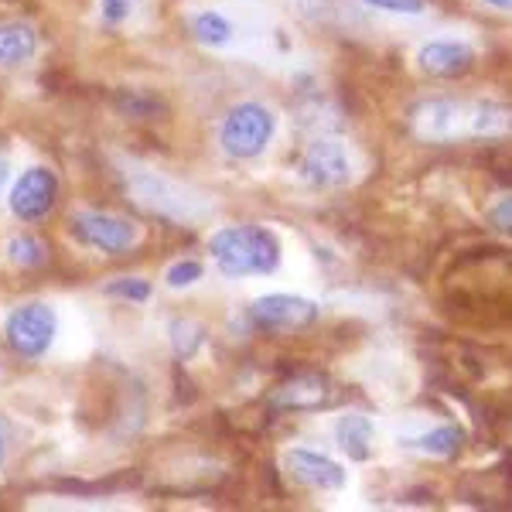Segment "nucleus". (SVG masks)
I'll return each mask as SVG.
<instances>
[{
	"label": "nucleus",
	"mask_w": 512,
	"mask_h": 512,
	"mask_svg": "<svg viewBox=\"0 0 512 512\" xmlns=\"http://www.w3.org/2000/svg\"><path fill=\"white\" fill-rule=\"evenodd\" d=\"M219 270L229 277L274 274L280 263V243L263 226H226L209 239Z\"/></svg>",
	"instance_id": "nucleus-1"
},
{
	"label": "nucleus",
	"mask_w": 512,
	"mask_h": 512,
	"mask_svg": "<svg viewBox=\"0 0 512 512\" xmlns=\"http://www.w3.org/2000/svg\"><path fill=\"white\" fill-rule=\"evenodd\" d=\"M277 130V117L267 110L263 103H239L229 110V117L222 120L219 130V144L229 158L236 161H250L260 158L263 151L270 147Z\"/></svg>",
	"instance_id": "nucleus-2"
},
{
	"label": "nucleus",
	"mask_w": 512,
	"mask_h": 512,
	"mask_svg": "<svg viewBox=\"0 0 512 512\" xmlns=\"http://www.w3.org/2000/svg\"><path fill=\"white\" fill-rule=\"evenodd\" d=\"M130 195H134L137 205H144L147 212L164 219L192 222L205 216L202 198L192 195L178 181L158 175V171H137V175H130Z\"/></svg>",
	"instance_id": "nucleus-3"
},
{
	"label": "nucleus",
	"mask_w": 512,
	"mask_h": 512,
	"mask_svg": "<svg viewBox=\"0 0 512 512\" xmlns=\"http://www.w3.org/2000/svg\"><path fill=\"white\" fill-rule=\"evenodd\" d=\"M410 127L420 140L431 144H451V140L472 137V103H454V99H427L417 103L410 113Z\"/></svg>",
	"instance_id": "nucleus-4"
},
{
	"label": "nucleus",
	"mask_w": 512,
	"mask_h": 512,
	"mask_svg": "<svg viewBox=\"0 0 512 512\" xmlns=\"http://www.w3.org/2000/svg\"><path fill=\"white\" fill-rule=\"evenodd\" d=\"M69 233L72 239H79L82 246H93L99 253L120 256L127 253L130 246L137 243V226L123 216H113V212H76L69 219Z\"/></svg>",
	"instance_id": "nucleus-5"
},
{
	"label": "nucleus",
	"mask_w": 512,
	"mask_h": 512,
	"mask_svg": "<svg viewBox=\"0 0 512 512\" xmlns=\"http://www.w3.org/2000/svg\"><path fill=\"white\" fill-rule=\"evenodd\" d=\"M55 328H59V321H55V311L48 308V304H24V308L14 311L11 318H7V345H11L14 352L24 355V359H38V355L48 352V345H52L55 338Z\"/></svg>",
	"instance_id": "nucleus-6"
},
{
	"label": "nucleus",
	"mask_w": 512,
	"mask_h": 512,
	"mask_svg": "<svg viewBox=\"0 0 512 512\" xmlns=\"http://www.w3.org/2000/svg\"><path fill=\"white\" fill-rule=\"evenodd\" d=\"M250 321L260 332H301L318 321V304L297 294H267L253 301Z\"/></svg>",
	"instance_id": "nucleus-7"
},
{
	"label": "nucleus",
	"mask_w": 512,
	"mask_h": 512,
	"mask_svg": "<svg viewBox=\"0 0 512 512\" xmlns=\"http://www.w3.org/2000/svg\"><path fill=\"white\" fill-rule=\"evenodd\" d=\"M301 178L315 188H342L352 181V154L342 140L318 137L301 158Z\"/></svg>",
	"instance_id": "nucleus-8"
},
{
	"label": "nucleus",
	"mask_w": 512,
	"mask_h": 512,
	"mask_svg": "<svg viewBox=\"0 0 512 512\" xmlns=\"http://www.w3.org/2000/svg\"><path fill=\"white\" fill-rule=\"evenodd\" d=\"M59 198V178L48 168H28L11 192V212L24 222L45 219Z\"/></svg>",
	"instance_id": "nucleus-9"
},
{
	"label": "nucleus",
	"mask_w": 512,
	"mask_h": 512,
	"mask_svg": "<svg viewBox=\"0 0 512 512\" xmlns=\"http://www.w3.org/2000/svg\"><path fill=\"white\" fill-rule=\"evenodd\" d=\"M338 390L332 386V379L325 376H297L287 379L284 386H277L270 393V407L284 410V414H308V410H325L335 403Z\"/></svg>",
	"instance_id": "nucleus-10"
},
{
	"label": "nucleus",
	"mask_w": 512,
	"mask_h": 512,
	"mask_svg": "<svg viewBox=\"0 0 512 512\" xmlns=\"http://www.w3.org/2000/svg\"><path fill=\"white\" fill-rule=\"evenodd\" d=\"M287 468H291V475L297 478L301 485H308V489H318V492H335L345 485V472L342 465H338L335 458H328V454L321 451H311V448H294L287 451Z\"/></svg>",
	"instance_id": "nucleus-11"
},
{
	"label": "nucleus",
	"mask_w": 512,
	"mask_h": 512,
	"mask_svg": "<svg viewBox=\"0 0 512 512\" xmlns=\"http://www.w3.org/2000/svg\"><path fill=\"white\" fill-rule=\"evenodd\" d=\"M472 62H475V48L465 45V41H451V38L427 41V45L417 52L420 72H427V76H441V79L461 76V72L472 69Z\"/></svg>",
	"instance_id": "nucleus-12"
},
{
	"label": "nucleus",
	"mask_w": 512,
	"mask_h": 512,
	"mask_svg": "<svg viewBox=\"0 0 512 512\" xmlns=\"http://www.w3.org/2000/svg\"><path fill=\"white\" fill-rule=\"evenodd\" d=\"M335 437H338V448L349 454L352 461H369V454H373V420L369 417L345 414L335 424Z\"/></svg>",
	"instance_id": "nucleus-13"
},
{
	"label": "nucleus",
	"mask_w": 512,
	"mask_h": 512,
	"mask_svg": "<svg viewBox=\"0 0 512 512\" xmlns=\"http://www.w3.org/2000/svg\"><path fill=\"white\" fill-rule=\"evenodd\" d=\"M35 52H38V35L31 24L24 21L0 24V65H21L35 59Z\"/></svg>",
	"instance_id": "nucleus-14"
},
{
	"label": "nucleus",
	"mask_w": 512,
	"mask_h": 512,
	"mask_svg": "<svg viewBox=\"0 0 512 512\" xmlns=\"http://www.w3.org/2000/svg\"><path fill=\"white\" fill-rule=\"evenodd\" d=\"M461 444H465V434H461L458 427L444 424V427H434V431L414 437L410 448L427 454V458H454V454L461 451Z\"/></svg>",
	"instance_id": "nucleus-15"
},
{
	"label": "nucleus",
	"mask_w": 512,
	"mask_h": 512,
	"mask_svg": "<svg viewBox=\"0 0 512 512\" xmlns=\"http://www.w3.org/2000/svg\"><path fill=\"white\" fill-rule=\"evenodd\" d=\"M192 35L209 48H222L233 41V24H229L226 14L219 11H202L192 18Z\"/></svg>",
	"instance_id": "nucleus-16"
},
{
	"label": "nucleus",
	"mask_w": 512,
	"mask_h": 512,
	"mask_svg": "<svg viewBox=\"0 0 512 512\" xmlns=\"http://www.w3.org/2000/svg\"><path fill=\"white\" fill-rule=\"evenodd\" d=\"M7 256L21 267H38V263H45V246L31 236H18L7 243Z\"/></svg>",
	"instance_id": "nucleus-17"
},
{
	"label": "nucleus",
	"mask_w": 512,
	"mask_h": 512,
	"mask_svg": "<svg viewBox=\"0 0 512 512\" xmlns=\"http://www.w3.org/2000/svg\"><path fill=\"white\" fill-rule=\"evenodd\" d=\"M171 342H175V352L188 359V355L202 345V328H198L195 321H175V325H171Z\"/></svg>",
	"instance_id": "nucleus-18"
},
{
	"label": "nucleus",
	"mask_w": 512,
	"mask_h": 512,
	"mask_svg": "<svg viewBox=\"0 0 512 512\" xmlns=\"http://www.w3.org/2000/svg\"><path fill=\"white\" fill-rule=\"evenodd\" d=\"M202 274H205V267L198 260H178L175 267H168L164 280H168V287L181 291V287H192L195 280H202Z\"/></svg>",
	"instance_id": "nucleus-19"
},
{
	"label": "nucleus",
	"mask_w": 512,
	"mask_h": 512,
	"mask_svg": "<svg viewBox=\"0 0 512 512\" xmlns=\"http://www.w3.org/2000/svg\"><path fill=\"white\" fill-rule=\"evenodd\" d=\"M106 294L130 297V301H147V297H151V284H147V280H140V277H123V280H117V284L106 287Z\"/></svg>",
	"instance_id": "nucleus-20"
},
{
	"label": "nucleus",
	"mask_w": 512,
	"mask_h": 512,
	"mask_svg": "<svg viewBox=\"0 0 512 512\" xmlns=\"http://www.w3.org/2000/svg\"><path fill=\"white\" fill-rule=\"evenodd\" d=\"M362 4L376 7V11H386V14H410V18L427 11V0H362Z\"/></svg>",
	"instance_id": "nucleus-21"
},
{
	"label": "nucleus",
	"mask_w": 512,
	"mask_h": 512,
	"mask_svg": "<svg viewBox=\"0 0 512 512\" xmlns=\"http://www.w3.org/2000/svg\"><path fill=\"white\" fill-rule=\"evenodd\" d=\"M137 4L140 0H103V4H99V14H103L106 24H120L137 11Z\"/></svg>",
	"instance_id": "nucleus-22"
},
{
	"label": "nucleus",
	"mask_w": 512,
	"mask_h": 512,
	"mask_svg": "<svg viewBox=\"0 0 512 512\" xmlns=\"http://www.w3.org/2000/svg\"><path fill=\"white\" fill-rule=\"evenodd\" d=\"M489 222L495 229H502V233H512V195L502 198V202L489 212Z\"/></svg>",
	"instance_id": "nucleus-23"
},
{
	"label": "nucleus",
	"mask_w": 512,
	"mask_h": 512,
	"mask_svg": "<svg viewBox=\"0 0 512 512\" xmlns=\"http://www.w3.org/2000/svg\"><path fill=\"white\" fill-rule=\"evenodd\" d=\"M482 4L495 7V11H512V0H482Z\"/></svg>",
	"instance_id": "nucleus-24"
},
{
	"label": "nucleus",
	"mask_w": 512,
	"mask_h": 512,
	"mask_svg": "<svg viewBox=\"0 0 512 512\" xmlns=\"http://www.w3.org/2000/svg\"><path fill=\"white\" fill-rule=\"evenodd\" d=\"M7 171H11V168H7V161L0 158V188H4V181H7Z\"/></svg>",
	"instance_id": "nucleus-25"
},
{
	"label": "nucleus",
	"mask_w": 512,
	"mask_h": 512,
	"mask_svg": "<svg viewBox=\"0 0 512 512\" xmlns=\"http://www.w3.org/2000/svg\"><path fill=\"white\" fill-rule=\"evenodd\" d=\"M4 454H7V441H4V431H0V465H4Z\"/></svg>",
	"instance_id": "nucleus-26"
}]
</instances>
